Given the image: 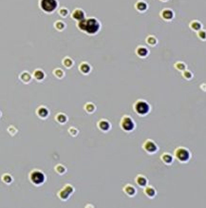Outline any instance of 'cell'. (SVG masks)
<instances>
[{"label":"cell","instance_id":"obj_1","mask_svg":"<svg viewBox=\"0 0 206 208\" xmlns=\"http://www.w3.org/2000/svg\"><path fill=\"white\" fill-rule=\"evenodd\" d=\"M77 28L80 31H85L88 35H95L100 31L101 23L95 17H88L84 18L80 21H77Z\"/></svg>","mask_w":206,"mask_h":208},{"label":"cell","instance_id":"obj_2","mask_svg":"<svg viewBox=\"0 0 206 208\" xmlns=\"http://www.w3.org/2000/svg\"><path fill=\"white\" fill-rule=\"evenodd\" d=\"M133 109L139 116H145L150 112L151 106L147 101L139 99L133 104Z\"/></svg>","mask_w":206,"mask_h":208},{"label":"cell","instance_id":"obj_3","mask_svg":"<svg viewBox=\"0 0 206 208\" xmlns=\"http://www.w3.org/2000/svg\"><path fill=\"white\" fill-rule=\"evenodd\" d=\"M174 159L179 161L181 163H186L191 159V152L188 148L184 146H179L174 151Z\"/></svg>","mask_w":206,"mask_h":208},{"label":"cell","instance_id":"obj_4","mask_svg":"<svg viewBox=\"0 0 206 208\" xmlns=\"http://www.w3.org/2000/svg\"><path fill=\"white\" fill-rule=\"evenodd\" d=\"M120 126L122 130H124V132H132L134 129L136 128V123L135 121L131 118L129 115H124L122 117L120 121Z\"/></svg>","mask_w":206,"mask_h":208},{"label":"cell","instance_id":"obj_5","mask_svg":"<svg viewBox=\"0 0 206 208\" xmlns=\"http://www.w3.org/2000/svg\"><path fill=\"white\" fill-rule=\"evenodd\" d=\"M57 0H41L40 7L46 13H52L57 9Z\"/></svg>","mask_w":206,"mask_h":208},{"label":"cell","instance_id":"obj_6","mask_svg":"<svg viewBox=\"0 0 206 208\" xmlns=\"http://www.w3.org/2000/svg\"><path fill=\"white\" fill-rule=\"evenodd\" d=\"M142 148H144V150L146 153L150 154V155H153V154L157 153L159 151V145L151 139L145 140L144 144H142Z\"/></svg>","mask_w":206,"mask_h":208},{"label":"cell","instance_id":"obj_7","mask_svg":"<svg viewBox=\"0 0 206 208\" xmlns=\"http://www.w3.org/2000/svg\"><path fill=\"white\" fill-rule=\"evenodd\" d=\"M29 179H31V182L33 185H40L42 183H44L45 180H46V177H45V174L43 172H41L39 170H33L29 174Z\"/></svg>","mask_w":206,"mask_h":208},{"label":"cell","instance_id":"obj_8","mask_svg":"<svg viewBox=\"0 0 206 208\" xmlns=\"http://www.w3.org/2000/svg\"><path fill=\"white\" fill-rule=\"evenodd\" d=\"M74 193V187L71 185H66L64 188L60 190L58 193V197L61 199L62 201H67L70 196Z\"/></svg>","mask_w":206,"mask_h":208},{"label":"cell","instance_id":"obj_9","mask_svg":"<svg viewBox=\"0 0 206 208\" xmlns=\"http://www.w3.org/2000/svg\"><path fill=\"white\" fill-rule=\"evenodd\" d=\"M160 16L162 17V18L165 20V21L169 22V21H172V20L174 19L175 13H174V11H173V10H171V9L166 8V9H163V10L161 11Z\"/></svg>","mask_w":206,"mask_h":208},{"label":"cell","instance_id":"obj_10","mask_svg":"<svg viewBox=\"0 0 206 208\" xmlns=\"http://www.w3.org/2000/svg\"><path fill=\"white\" fill-rule=\"evenodd\" d=\"M97 126L99 130L102 132H108L111 129V123L109 121H107L106 119H101V120L97 123Z\"/></svg>","mask_w":206,"mask_h":208},{"label":"cell","instance_id":"obj_11","mask_svg":"<svg viewBox=\"0 0 206 208\" xmlns=\"http://www.w3.org/2000/svg\"><path fill=\"white\" fill-rule=\"evenodd\" d=\"M135 53L140 58H146L149 55V49L144 46H138L135 49Z\"/></svg>","mask_w":206,"mask_h":208},{"label":"cell","instance_id":"obj_12","mask_svg":"<svg viewBox=\"0 0 206 208\" xmlns=\"http://www.w3.org/2000/svg\"><path fill=\"white\" fill-rule=\"evenodd\" d=\"M134 8L139 13H145L148 9V4L144 0H138L135 4H134Z\"/></svg>","mask_w":206,"mask_h":208},{"label":"cell","instance_id":"obj_13","mask_svg":"<svg viewBox=\"0 0 206 208\" xmlns=\"http://www.w3.org/2000/svg\"><path fill=\"white\" fill-rule=\"evenodd\" d=\"M123 191L125 195H127L128 197H134L137 194V188L134 185H130V183H127L125 185L123 188Z\"/></svg>","mask_w":206,"mask_h":208},{"label":"cell","instance_id":"obj_14","mask_svg":"<svg viewBox=\"0 0 206 208\" xmlns=\"http://www.w3.org/2000/svg\"><path fill=\"white\" fill-rule=\"evenodd\" d=\"M71 18H73L76 21H80V20L86 18V13L82 9H75L71 13Z\"/></svg>","mask_w":206,"mask_h":208},{"label":"cell","instance_id":"obj_15","mask_svg":"<svg viewBox=\"0 0 206 208\" xmlns=\"http://www.w3.org/2000/svg\"><path fill=\"white\" fill-rule=\"evenodd\" d=\"M144 195L149 199H153L156 197L157 195V190L155 189V187L151 186V185H146L145 187H144Z\"/></svg>","mask_w":206,"mask_h":208},{"label":"cell","instance_id":"obj_16","mask_svg":"<svg viewBox=\"0 0 206 208\" xmlns=\"http://www.w3.org/2000/svg\"><path fill=\"white\" fill-rule=\"evenodd\" d=\"M135 183L138 186L144 188V187H145L148 185V180L145 176H144V175L139 174V175H137L136 178H135Z\"/></svg>","mask_w":206,"mask_h":208},{"label":"cell","instance_id":"obj_17","mask_svg":"<svg viewBox=\"0 0 206 208\" xmlns=\"http://www.w3.org/2000/svg\"><path fill=\"white\" fill-rule=\"evenodd\" d=\"M161 160H162V162L165 163V165H171L173 162H174V156L171 155V154L168 152H165L161 155Z\"/></svg>","mask_w":206,"mask_h":208},{"label":"cell","instance_id":"obj_18","mask_svg":"<svg viewBox=\"0 0 206 208\" xmlns=\"http://www.w3.org/2000/svg\"><path fill=\"white\" fill-rule=\"evenodd\" d=\"M79 70L81 73L85 74V75H88V74L90 73V71H91V66L89 65V63H88V62H82V63L79 65Z\"/></svg>","mask_w":206,"mask_h":208},{"label":"cell","instance_id":"obj_19","mask_svg":"<svg viewBox=\"0 0 206 208\" xmlns=\"http://www.w3.org/2000/svg\"><path fill=\"white\" fill-rule=\"evenodd\" d=\"M84 109H85V111L86 112V113L92 114V113H94V112L97 110V106H96L95 104L91 103V102H88V103H86L85 106H84Z\"/></svg>","mask_w":206,"mask_h":208},{"label":"cell","instance_id":"obj_20","mask_svg":"<svg viewBox=\"0 0 206 208\" xmlns=\"http://www.w3.org/2000/svg\"><path fill=\"white\" fill-rule=\"evenodd\" d=\"M36 113L40 118L45 119V118L47 117V115H49V109H47V108H45V106H40V108H37Z\"/></svg>","mask_w":206,"mask_h":208},{"label":"cell","instance_id":"obj_21","mask_svg":"<svg viewBox=\"0 0 206 208\" xmlns=\"http://www.w3.org/2000/svg\"><path fill=\"white\" fill-rule=\"evenodd\" d=\"M189 27H190V29H192V31H198L201 29H202V24L199 21H198V20H193V21L190 22Z\"/></svg>","mask_w":206,"mask_h":208},{"label":"cell","instance_id":"obj_22","mask_svg":"<svg viewBox=\"0 0 206 208\" xmlns=\"http://www.w3.org/2000/svg\"><path fill=\"white\" fill-rule=\"evenodd\" d=\"M145 42L148 46L155 47L158 44V39H157V37L154 36V35H148V36L145 38Z\"/></svg>","mask_w":206,"mask_h":208},{"label":"cell","instance_id":"obj_23","mask_svg":"<svg viewBox=\"0 0 206 208\" xmlns=\"http://www.w3.org/2000/svg\"><path fill=\"white\" fill-rule=\"evenodd\" d=\"M55 120L58 122L59 124H66L68 122V116L64 113H58L55 116Z\"/></svg>","mask_w":206,"mask_h":208},{"label":"cell","instance_id":"obj_24","mask_svg":"<svg viewBox=\"0 0 206 208\" xmlns=\"http://www.w3.org/2000/svg\"><path fill=\"white\" fill-rule=\"evenodd\" d=\"M181 75L185 80L187 81H190V80H192V78L194 77V74L192 71H190L189 70H184L183 71H181Z\"/></svg>","mask_w":206,"mask_h":208},{"label":"cell","instance_id":"obj_25","mask_svg":"<svg viewBox=\"0 0 206 208\" xmlns=\"http://www.w3.org/2000/svg\"><path fill=\"white\" fill-rule=\"evenodd\" d=\"M174 67H175V69L179 70V71H183L184 70H186L187 69V66H186V64L184 63V62H181V61H178V62H176L175 65H174Z\"/></svg>","mask_w":206,"mask_h":208},{"label":"cell","instance_id":"obj_26","mask_svg":"<svg viewBox=\"0 0 206 208\" xmlns=\"http://www.w3.org/2000/svg\"><path fill=\"white\" fill-rule=\"evenodd\" d=\"M33 76H34V78L37 80V81H42V80L45 78V73H44L43 70H36L34 71Z\"/></svg>","mask_w":206,"mask_h":208},{"label":"cell","instance_id":"obj_27","mask_svg":"<svg viewBox=\"0 0 206 208\" xmlns=\"http://www.w3.org/2000/svg\"><path fill=\"white\" fill-rule=\"evenodd\" d=\"M63 65H64L67 69H70V68L73 67L74 61L70 57H66L65 59H63Z\"/></svg>","mask_w":206,"mask_h":208},{"label":"cell","instance_id":"obj_28","mask_svg":"<svg viewBox=\"0 0 206 208\" xmlns=\"http://www.w3.org/2000/svg\"><path fill=\"white\" fill-rule=\"evenodd\" d=\"M55 171L57 172L58 174H65L66 172H67V168L65 167L64 165H56L55 166Z\"/></svg>","mask_w":206,"mask_h":208},{"label":"cell","instance_id":"obj_29","mask_svg":"<svg viewBox=\"0 0 206 208\" xmlns=\"http://www.w3.org/2000/svg\"><path fill=\"white\" fill-rule=\"evenodd\" d=\"M53 73H54V75L57 77V78L59 79H62L63 77L65 76V72H64V70H61V69H57V70H55L54 71H53Z\"/></svg>","mask_w":206,"mask_h":208},{"label":"cell","instance_id":"obj_30","mask_svg":"<svg viewBox=\"0 0 206 208\" xmlns=\"http://www.w3.org/2000/svg\"><path fill=\"white\" fill-rule=\"evenodd\" d=\"M20 77H21V80H22L23 82H25V83H29V81H31V75H29V73H27V72L22 73Z\"/></svg>","mask_w":206,"mask_h":208},{"label":"cell","instance_id":"obj_31","mask_svg":"<svg viewBox=\"0 0 206 208\" xmlns=\"http://www.w3.org/2000/svg\"><path fill=\"white\" fill-rule=\"evenodd\" d=\"M54 26H55V29H58V31H63V29L66 28V24L64 22H62V21L55 22Z\"/></svg>","mask_w":206,"mask_h":208},{"label":"cell","instance_id":"obj_32","mask_svg":"<svg viewBox=\"0 0 206 208\" xmlns=\"http://www.w3.org/2000/svg\"><path fill=\"white\" fill-rule=\"evenodd\" d=\"M197 32H198V37L201 40L204 41L206 39V32H205V31H204L203 29H201L199 31H198Z\"/></svg>","mask_w":206,"mask_h":208},{"label":"cell","instance_id":"obj_33","mask_svg":"<svg viewBox=\"0 0 206 208\" xmlns=\"http://www.w3.org/2000/svg\"><path fill=\"white\" fill-rule=\"evenodd\" d=\"M2 180H3V182H4L5 183H11V182H13V178H11L10 175H8V174H5V175H3V177H2Z\"/></svg>","mask_w":206,"mask_h":208},{"label":"cell","instance_id":"obj_34","mask_svg":"<svg viewBox=\"0 0 206 208\" xmlns=\"http://www.w3.org/2000/svg\"><path fill=\"white\" fill-rule=\"evenodd\" d=\"M68 132H70V134L72 136V137H75L79 134V130L75 128V127H70V129H68Z\"/></svg>","mask_w":206,"mask_h":208},{"label":"cell","instance_id":"obj_35","mask_svg":"<svg viewBox=\"0 0 206 208\" xmlns=\"http://www.w3.org/2000/svg\"><path fill=\"white\" fill-rule=\"evenodd\" d=\"M59 14H60L62 17L67 16L68 14V10L66 8H62V9H60V11H59Z\"/></svg>","mask_w":206,"mask_h":208},{"label":"cell","instance_id":"obj_36","mask_svg":"<svg viewBox=\"0 0 206 208\" xmlns=\"http://www.w3.org/2000/svg\"><path fill=\"white\" fill-rule=\"evenodd\" d=\"M160 1H162V2H166V1H168V0H160Z\"/></svg>","mask_w":206,"mask_h":208},{"label":"cell","instance_id":"obj_37","mask_svg":"<svg viewBox=\"0 0 206 208\" xmlns=\"http://www.w3.org/2000/svg\"><path fill=\"white\" fill-rule=\"evenodd\" d=\"M0 115H1V113H0Z\"/></svg>","mask_w":206,"mask_h":208}]
</instances>
